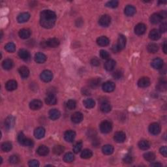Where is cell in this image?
<instances>
[{
	"mask_svg": "<svg viewBox=\"0 0 167 167\" xmlns=\"http://www.w3.org/2000/svg\"><path fill=\"white\" fill-rule=\"evenodd\" d=\"M5 49L9 52L13 53L16 50V46L13 42H9L5 45Z\"/></svg>",
	"mask_w": 167,
	"mask_h": 167,
	"instance_id": "7bdbcfd3",
	"label": "cell"
},
{
	"mask_svg": "<svg viewBox=\"0 0 167 167\" xmlns=\"http://www.w3.org/2000/svg\"><path fill=\"white\" fill-rule=\"evenodd\" d=\"M28 164L31 167H37L39 166V162L37 160H31L29 162Z\"/></svg>",
	"mask_w": 167,
	"mask_h": 167,
	"instance_id": "db71d44e",
	"label": "cell"
},
{
	"mask_svg": "<svg viewBox=\"0 0 167 167\" xmlns=\"http://www.w3.org/2000/svg\"><path fill=\"white\" fill-rule=\"evenodd\" d=\"M82 142H78L76 143L73 147V152L75 153H78V152H80V150H82Z\"/></svg>",
	"mask_w": 167,
	"mask_h": 167,
	"instance_id": "c3c4849f",
	"label": "cell"
},
{
	"mask_svg": "<svg viewBox=\"0 0 167 167\" xmlns=\"http://www.w3.org/2000/svg\"><path fill=\"white\" fill-rule=\"evenodd\" d=\"M113 76H114V78L119 79L123 76V73H121L120 71H117L114 73Z\"/></svg>",
	"mask_w": 167,
	"mask_h": 167,
	"instance_id": "11a10c76",
	"label": "cell"
},
{
	"mask_svg": "<svg viewBox=\"0 0 167 167\" xmlns=\"http://www.w3.org/2000/svg\"><path fill=\"white\" fill-rule=\"evenodd\" d=\"M150 80L148 77H142L138 81V85L140 87H146L150 85Z\"/></svg>",
	"mask_w": 167,
	"mask_h": 167,
	"instance_id": "5bb4252c",
	"label": "cell"
},
{
	"mask_svg": "<svg viewBox=\"0 0 167 167\" xmlns=\"http://www.w3.org/2000/svg\"><path fill=\"white\" fill-rule=\"evenodd\" d=\"M123 162L127 164L131 163V162H133V157L131 155H125V157L123 158Z\"/></svg>",
	"mask_w": 167,
	"mask_h": 167,
	"instance_id": "f5cc1de1",
	"label": "cell"
},
{
	"mask_svg": "<svg viewBox=\"0 0 167 167\" xmlns=\"http://www.w3.org/2000/svg\"><path fill=\"white\" fill-rule=\"evenodd\" d=\"M45 102L48 105H54L57 103V99L54 94H48V95L45 99Z\"/></svg>",
	"mask_w": 167,
	"mask_h": 167,
	"instance_id": "d4e9b609",
	"label": "cell"
},
{
	"mask_svg": "<svg viewBox=\"0 0 167 167\" xmlns=\"http://www.w3.org/2000/svg\"><path fill=\"white\" fill-rule=\"evenodd\" d=\"M146 31V26L142 23L137 24L135 28V33L138 35H143Z\"/></svg>",
	"mask_w": 167,
	"mask_h": 167,
	"instance_id": "30bf717a",
	"label": "cell"
},
{
	"mask_svg": "<svg viewBox=\"0 0 167 167\" xmlns=\"http://www.w3.org/2000/svg\"><path fill=\"white\" fill-rule=\"evenodd\" d=\"M118 5V1H110L106 3V6L110 8H116Z\"/></svg>",
	"mask_w": 167,
	"mask_h": 167,
	"instance_id": "f907efd6",
	"label": "cell"
},
{
	"mask_svg": "<svg viewBox=\"0 0 167 167\" xmlns=\"http://www.w3.org/2000/svg\"><path fill=\"white\" fill-rule=\"evenodd\" d=\"M84 105L87 108H92L95 107V103L94 100L92 99H87L84 101Z\"/></svg>",
	"mask_w": 167,
	"mask_h": 167,
	"instance_id": "8d00e7d4",
	"label": "cell"
},
{
	"mask_svg": "<svg viewBox=\"0 0 167 167\" xmlns=\"http://www.w3.org/2000/svg\"><path fill=\"white\" fill-rule=\"evenodd\" d=\"M64 150H65L64 146H63L62 145L55 146L53 148V152L56 155L62 154V153H63V152H64Z\"/></svg>",
	"mask_w": 167,
	"mask_h": 167,
	"instance_id": "b9f144b4",
	"label": "cell"
},
{
	"mask_svg": "<svg viewBox=\"0 0 167 167\" xmlns=\"http://www.w3.org/2000/svg\"><path fill=\"white\" fill-rule=\"evenodd\" d=\"M109 39H108L107 37H105V36H102V37H99L98 39H97V43L101 46H107V45L109 44Z\"/></svg>",
	"mask_w": 167,
	"mask_h": 167,
	"instance_id": "cb8c5ba5",
	"label": "cell"
},
{
	"mask_svg": "<svg viewBox=\"0 0 167 167\" xmlns=\"http://www.w3.org/2000/svg\"><path fill=\"white\" fill-rule=\"evenodd\" d=\"M30 18V15L28 13H22L17 17V21L19 23H24L28 21Z\"/></svg>",
	"mask_w": 167,
	"mask_h": 167,
	"instance_id": "ac0fdd59",
	"label": "cell"
},
{
	"mask_svg": "<svg viewBox=\"0 0 167 167\" xmlns=\"http://www.w3.org/2000/svg\"><path fill=\"white\" fill-rule=\"evenodd\" d=\"M53 74L49 70H44L40 74V78L44 82H49L52 80Z\"/></svg>",
	"mask_w": 167,
	"mask_h": 167,
	"instance_id": "277c9868",
	"label": "cell"
},
{
	"mask_svg": "<svg viewBox=\"0 0 167 167\" xmlns=\"http://www.w3.org/2000/svg\"><path fill=\"white\" fill-rule=\"evenodd\" d=\"M35 60L38 64H43L46 60V56L41 52H38L35 54Z\"/></svg>",
	"mask_w": 167,
	"mask_h": 167,
	"instance_id": "7402d4cb",
	"label": "cell"
},
{
	"mask_svg": "<svg viewBox=\"0 0 167 167\" xmlns=\"http://www.w3.org/2000/svg\"><path fill=\"white\" fill-rule=\"evenodd\" d=\"M152 66L155 69H160L163 67V61L161 58H155L152 62Z\"/></svg>",
	"mask_w": 167,
	"mask_h": 167,
	"instance_id": "2e32d148",
	"label": "cell"
},
{
	"mask_svg": "<svg viewBox=\"0 0 167 167\" xmlns=\"http://www.w3.org/2000/svg\"><path fill=\"white\" fill-rule=\"evenodd\" d=\"M37 152L40 156H45V155H47L48 154L49 149L46 146L42 145L38 148Z\"/></svg>",
	"mask_w": 167,
	"mask_h": 167,
	"instance_id": "f1b7e54d",
	"label": "cell"
},
{
	"mask_svg": "<svg viewBox=\"0 0 167 167\" xmlns=\"http://www.w3.org/2000/svg\"><path fill=\"white\" fill-rule=\"evenodd\" d=\"M83 93L85 94V95H89L90 92L89 91V90H87V89H83Z\"/></svg>",
	"mask_w": 167,
	"mask_h": 167,
	"instance_id": "6125c7cd",
	"label": "cell"
},
{
	"mask_svg": "<svg viewBox=\"0 0 167 167\" xmlns=\"http://www.w3.org/2000/svg\"><path fill=\"white\" fill-rule=\"evenodd\" d=\"M111 22V18L107 15H103L99 20V23L103 27H107Z\"/></svg>",
	"mask_w": 167,
	"mask_h": 167,
	"instance_id": "ba28073f",
	"label": "cell"
},
{
	"mask_svg": "<svg viewBox=\"0 0 167 167\" xmlns=\"http://www.w3.org/2000/svg\"><path fill=\"white\" fill-rule=\"evenodd\" d=\"M75 137H76L75 132L72 130L67 131L65 132L64 135L65 140L67 142H73L74 140V139H75Z\"/></svg>",
	"mask_w": 167,
	"mask_h": 167,
	"instance_id": "7c38bea8",
	"label": "cell"
},
{
	"mask_svg": "<svg viewBox=\"0 0 167 167\" xmlns=\"http://www.w3.org/2000/svg\"><path fill=\"white\" fill-rule=\"evenodd\" d=\"M56 20L55 13L50 10H44L40 13V23L44 28L50 29L54 26Z\"/></svg>",
	"mask_w": 167,
	"mask_h": 167,
	"instance_id": "6da1fadb",
	"label": "cell"
},
{
	"mask_svg": "<svg viewBox=\"0 0 167 167\" xmlns=\"http://www.w3.org/2000/svg\"><path fill=\"white\" fill-rule=\"evenodd\" d=\"M46 46L51 47V48H56L60 44V40L56 38H52V39H50L47 40L46 42Z\"/></svg>",
	"mask_w": 167,
	"mask_h": 167,
	"instance_id": "603a6c76",
	"label": "cell"
},
{
	"mask_svg": "<svg viewBox=\"0 0 167 167\" xmlns=\"http://www.w3.org/2000/svg\"><path fill=\"white\" fill-rule=\"evenodd\" d=\"M100 56L102 59L108 60L110 57V54L107 51L105 50H101L100 51Z\"/></svg>",
	"mask_w": 167,
	"mask_h": 167,
	"instance_id": "681fc988",
	"label": "cell"
},
{
	"mask_svg": "<svg viewBox=\"0 0 167 167\" xmlns=\"http://www.w3.org/2000/svg\"><path fill=\"white\" fill-rule=\"evenodd\" d=\"M71 120L74 123H79L83 120V114L81 112H76L72 115Z\"/></svg>",
	"mask_w": 167,
	"mask_h": 167,
	"instance_id": "9a60e30c",
	"label": "cell"
},
{
	"mask_svg": "<svg viewBox=\"0 0 167 167\" xmlns=\"http://www.w3.org/2000/svg\"><path fill=\"white\" fill-rule=\"evenodd\" d=\"M160 153H161L162 155H163L164 157H167V148L166 146H162L160 149Z\"/></svg>",
	"mask_w": 167,
	"mask_h": 167,
	"instance_id": "9f6ffc18",
	"label": "cell"
},
{
	"mask_svg": "<svg viewBox=\"0 0 167 167\" xmlns=\"http://www.w3.org/2000/svg\"><path fill=\"white\" fill-rule=\"evenodd\" d=\"M42 101H40V100H38V99H35V100L32 101L30 103V107L31 109L33 110H39L42 107Z\"/></svg>",
	"mask_w": 167,
	"mask_h": 167,
	"instance_id": "4fadbf2b",
	"label": "cell"
},
{
	"mask_svg": "<svg viewBox=\"0 0 167 167\" xmlns=\"http://www.w3.org/2000/svg\"><path fill=\"white\" fill-rule=\"evenodd\" d=\"M149 37L153 40H157L159 39L160 37H161V32L159 30H156V29H154V30H152L150 31V34H149Z\"/></svg>",
	"mask_w": 167,
	"mask_h": 167,
	"instance_id": "d6986e66",
	"label": "cell"
},
{
	"mask_svg": "<svg viewBox=\"0 0 167 167\" xmlns=\"http://www.w3.org/2000/svg\"><path fill=\"white\" fill-rule=\"evenodd\" d=\"M102 151L104 154L111 155L114 152V147L111 145H105L103 147Z\"/></svg>",
	"mask_w": 167,
	"mask_h": 167,
	"instance_id": "d590c367",
	"label": "cell"
},
{
	"mask_svg": "<svg viewBox=\"0 0 167 167\" xmlns=\"http://www.w3.org/2000/svg\"><path fill=\"white\" fill-rule=\"evenodd\" d=\"M116 62L113 60H108L105 64V69L108 71H111L115 68Z\"/></svg>",
	"mask_w": 167,
	"mask_h": 167,
	"instance_id": "44dd1931",
	"label": "cell"
},
{
	"mask_svg": "<svg viewBox=\"0 0 167 167\" xmlns=\"http://www.w3.org/2000/svg\"><path fill=\"white\" fill-rule=\"evenodd\" d=\"M76 103L74 100H69L66 103V107L67 108H69V110H73L76 108Z\"/></svg>",
	"mask_w": 167,
	"mask_h": 167,
	"instance_id": "7dc6e473",
	"label": "cell"
},
{
	"mask_svg": "<svg viewBox=\"0 0 167 167\" xmlns=\"http://www.w3.org/2000/svg\"><path fill=\"white\" fill-rule=\"evenodd\" d=\"M12 144L9 142H3L1 144V150H3V152H9V151L12 150Z\"/></svg>",
	"mask_w": 167,
	"mask_h": 167,
	"instance_id": "f35d334b",
	"label": "cell"
},
{
	"mask_svg": "<svg viewBox=\"0 0 167 167\" xmlns=\"http://www.w3.org/2000/svg\"><path fill=\"white\" fill-rule=\"evenodd\" d=\"M74 156L73 153H67L65 155L64 157V160L65 162H71L74 161Z\"/></svg>",
	"mask_w": 167,
	"mask_h": 167,
	"instance_id": "f6af8a7d",
	"label": "cell"
},
{
	"mask_svg": "<svg viewBox=\"0 0 167 167\" xmlns=\"http://www.w3.org/2000/svg\"><path fill=\"white\" fill-rule=\"evenodd\" d=\"M92 155H93V153H92V152L91 150H83L82 153H81V155H80V157L82 158V159H89V158H91L92 157Z\"/></svg>",
	"mask_w": 167,
	"mask_h": 167,
	"instance_id": "ab89813d",
	"label": "cell"
},
{
	"mask_svg": "<svg viewBox=\"0 0 167 167\" xmlns=\"http://www.w3.org/2000/svg\"><path fill=\"white\" fill-rule=\"evenodd\" d=\"M151 166H162V164L159 163V162H157V163L155 162V163H153V164H151Z\"/></svg>",
	"mask_w": 167,
	"mask_h": 167,
	"instance_id": "94428289",
	"label": "cell"
},
{
	"mask_svg": "<svg viewBox=\"0 0 167 167\" xmlns=\"http://www.w3.org/2000/svg\"><path fill=\"white\" fill-rule=\"evenodd\" d=\"M9 161L10 163L11 164H17L18 162H19V157L17 156V155H12V156H11L9 157Z\"/></svg>",
	"mask_w": 167,
	"mask_h": 167,
	"instance_id": "816d5d0a",
	"label": "cell"
},
{
	"mask_svg": "<svg viewBox=\"0 0 167 167\" xmlns=\"http://www.w3.org/2000/svg\"><path fill=\"white\" fill-rule=\"evenodd\" d=\"M18 140H19L20 144H22V145L24 146H26V147L31 148L33 147V145H34V143H33V141L32 140L28 139V138H26L22 132L19 133V136H18Z\"/></svg>",
	"mask_w": 167,
	"mask_h": 167,
	"instance_id": "7a4b0ae2",
	"label": "cell"
},
{
	"mask_svg": "<svg viewBox=\"0 0 167 167\" xmlns=\"http://www.w3.org/2000/svg\"><path fill=\"white\" fill-rule=\"evenodd\" d=\"M115 84L114 82H107L104 83L103 84V89L104 91L105 92H112L115 89Z\"/></svg>",
	"mask_w": 167,
	"mask_h": 167,
	"instance_id": "8fae6325",
	"label": "cell"
},
{
	"mask_svg": "<svg viewBox=\"0 0 167 167\" xmlns=\"http://www.w3.org/2000/svg\"><path fill=\"white\" fill-rule=\"evenodd\" d=\"M19 34L21 39H26L30 37L31 31L28 29H22L21 30H20Z\"/></svg>",
	"mask_w": 167,
	"mask_h": 167,
	"instance_id": "4dcf8cb0",
	"label": "cell"
},
{
	"mask_svg": "<svg viewBox=\"0 0 167 167\" xmlns=\"http://www.w3.org/2000/svg\"><path fill=\"white\" fill-rule=\"evenodd\" d=\"M45 135V130L43 127H38L34 131V135L35 138L38 139H40L44 137Z\"/></svg>",
	"mask_w": 167,
	"mask_h": 167,
	"instance_id": "484cf974",
	"label": "cell"
},
{
	"mask_svg": "<svg viewBox=\"0 0 167 167\" xmlns=\"http://www.w3.org/2000/svg\"><path fill=\"white\" fill-rule=\"evenodd\" d=\"M144 158L148 161H153L155 159V155L152 152H147L144 154Z\"/></svg>",
	"mask_w": 167,
	"mask_h": 167,
	"instance_id": "ee69618b",
	"label": "cell"
},
{
	"mask_svg": "<svg viewBox=\"0 0 167 167\" xmlns=\"http://www.w3.org/2000/svg\"><path fill=\"white\" fill-rule=\"evenodd\" d=\"M61 114L59 110L57 109H52L49 112V117L52 120H56L60 117Z\"/></svg>",
	"mask_w": 167,
	"mask_h": 167,
	"instance_id": "4316f807",
	"label": "cell"
},
{
	"mask_svg": "<svg viewBox=\"0 0 167 167\" xmlns=\"http://www.w3.org/2000/svg\"><path fill=\"white\" fill-rule=\"evenodd\" d=\"M163 51L164 54H166L167 50H166V41H164V44H163Z\"/></svg>",
	"mask_w": 167,
	"mask_h": 167,
	"instance_id": "91938a15",
	"label": "cell"
},
{
	"mask_svg": "<svg viewBox=\"0 0 167 167\" xmlns=\"http://www.w3.org/2000/svg\"><path fill=\"white\" fill-rule=\"evenodd\" d=\"M136 8L134 6L129 5L127 7H125L124 13H125V15H127V17H131V16L134 15L136 13Z\"/></svg>",
	"mask_w": 167,
	"mask_h": 167,
	"instance_id": "ffe728a7",
	"label": "cell"
},
{
	"mask_svg": "<svg viewBox=\"0 0 167 167\" xmlns=\"http://www.w3.org/2000/svg\"><path fill=\"white\" fill-rule=\"evenodd\" d=\"M157 88L161 91H165L166 89V82L162 80L160 81L157 85Z\"/></svg>",
	"mask_w": 167,
	"mask_h": 167,
	"instance_id": "bcb514c9",
	"label": "cell"
},
{
	"mask_svg": "<svg viewBox=\"0 0 167 167\" xmlns=\"http://www.w3.org/2000/svg\"><path fill=\"white\" fill-rule=\"evenodd\" d=\"M162 19L160 14H159V13H155V14H153L151 16L150 22L151 23H152L153 24H157L161 21Z\"/></svg>",
	"mask_w": 167,
	"mask_h": 167,
	"instance_id": "f546056e",
	"label": "cell"
},
{
	"mask_svg": "<svg viewBox=\"0 0 167 167\" xmlns=\"http://www.w3.org/2000/svg\"><path fill=\"white\" fill-rule=\"evenodd\" d=\"M166 31V24L165 22L162 23L160 26V32L164 33Z\"/></svg>",
	"mask_w": 167,
	"mask_h": 167,
	"instance_id": "680465c9",
	"label": "cell"
},
{
	"mask_svg": "<svg viewBox=\"0 0 167 167\" xmlns=\"http://www.w3.org/2000/svg\"><path fill=\"white\" fill-rule=\"evenodd\" d=\"M147 49L150 53L154 54L158 51L159 47H158V45L156 43H150V44H148Z\"/></svg>",
	"mask_w": 167,
	"mask_h": 167,
	"instance_id": "74e56055",
	"label": "cell"
},
{
	"mask_svg": "<svg viewBox=\"0 0 167 167\" xmlns=\"http://www.w3.org/2000/svg\"><path fill=\"white\" fill-rule=\"evenodd\" d=\"M5 87L8 91H14L17 88V82L14 80H9L5 84Z\"/></svg>",
	"mask_w": 167,
	"mask_h": 167,
	"instance_id": "e0dca14e",
	"label": "cell"
},
{
	"mask_svg": "<svg viewBox=\"0 0 167 167\" xmlns=\"http://www.w3.org/2000/svg\"><path fill=\"white\" fill-rule=\"evenodd\" d=\"M91 64L92 65H93V66L97 67L100 65V62H99V60L97 59V58H94L91 60Z\"/></svg>",
	"mask_w": 167,
	"mask_h": 167,
	"instance_id": "6f0895ef",
	"label": "cell"
},
{
	"mask_svg": "<svg viewBox=\"0 0 167 167\" xmlns=\"http://www.w3.org/2000/svg\"><path fill=\"white\" fill-rule=\"evenodd\" d=\"M149 131L153 135H157L161 132V126L159 123H153L149 127Z\"/></svg>",
	"mask_w": 167,
	"mask_h": 167,
	"instance_id": "52a82bcc",
	"label": "cell"
},
{
	"mask_svg": "<svg viewBox=\"0 0 167 167\" xmlns=\"http://www.w3.org/2000/svg\"><path fill=\"white\" fill-rule=\"evenodd\" d=\"M2 67L5 70H10L13 67V62L10 59H7L4 60L2 63Z\"/></svg>",
	"mask_w": 167,
	"mask_h": 167,
	"instance_id": "836d02e7",
	"label": "cell"
},
{
	"mask_svg": "<svg viewBox=\"0 0 167 167\" xmlns=\"http://www.w3.org/2000/svg\"><path fill=\"white\" fill-rule=\"evenodd\" d=\"M100 108L101 111L104 113H108L111 110V105L107 101H105V102L101 103Z\"/></svg>",
	"mask_w": 167,
	"mask_h": 167,
	"instance_id": "d6a6232c",
	"label": "cell"
},
{
	"mask_svg": "<svg viewBox=\"0 0 167 167\" xmlns=\"http://www.w3.org/2000/svg\"><path fill=\"white\" fill-rule=\"evenodd\" d=\"M15 124V118L14 116H9L5 121V127L7 130H10L14 127Z\"/></svg>",
	"mask_w": 167,
	"mask_h": 167,
	"instance_id": "8992f818",
	"label": "cell"
},
{
	"mask_svg": "<svg viewBox=\"0 0 167 167\" xmlns=\"http://www.w3.org/2000/svg\"><path fill=\"white\" fill-rule=\"evenodd\" d=\"M114 139L116 142L122 143L125 140V139H126L125 133L123 131L116 132L114 134Z\"/></svg>",
	"mask_w": 167,
	"mask_h": 167,
	"instance_id": "9c48e42d",
	"label": "cell"
},
{
	"mask_svg": "<svg viewBox=\"0 0 167 167\" xmlns=\"http://www.w3.org/2000/svg\"><path fill=\"white\" fill-rule=\"evenodd\" d=\"M19 56L21 59L24 60H28L30 58V52L25 49L20 50L19 52Z\"/></svg>",
	"mask_w": 167,
	"mask_h": 167,
	"instance_id": "83f0119b",
	"label": "cell"
},
{
	"mask_svg": "<svg viewBox=\"0 0 167 167\" xmlns=\"http://www.w3.org/2000/svg\"><path fill=\"white\" fill-rule=\"evenodd\" d=\"M19 71L20 75L21 76V77L23 78H28L29 74H30V71H29L28 68L25 66H22L21 67H20Z\"/></svg>",
	"mask_w": 167,
	"mask_h": 167,
	"instance_id": "1f68e13d",
	"label": "cell"
},
{
	"mask_svg": "<svg viewBox=\"0 0 167 167\" xmlns=\"http://www.w3.org/2000/svg\"><path fill=\"white\" fill-rule=\"evenodd\" d=\"M100 82H101L100 78H93L89 81V85L90 87H92V88H95V87L99 86V85L100 84Z\"/></svg>",
	"mask_w": 167,
	"mask_h": 167,
	"instance_id": "60d3db41",
	"label": "cell"
},
{
	"mask_svg": "<svg viewBox=\"0 0 167 167\" xmlns=\"http://www.w3.org/2000/svg\"><path fill=\"white\" fill-rule=\"evenodd\" d=\"M112 129V123L108 121H104L100 125V130L103 133H108Z\"/></svg>",
	"mask_w": 167,
	"mask_h": 167,
	"instance_id": "3957f363",
	"label": "cell"
},
{
	"mask_svg": "<svg viewBox=\"0 0 167 167\" xmlns=\"http://www.w3.org/2000/svg\"><path fill=\"white\" fill-rule=\"evenodd\" d=\"M139 147L142 150H147L150 147V144L147 140H140L139 142Z\"/></svg>",
	"mask_w": 167,
	"mask_h": 167,
	"instance_id": "e575fe53",
	"label": "cell"
},
{
	"mask_svg": "<svg viewBox=\"0 0 167 167\" xmlns=\"http://www.w3.org/2000/svg\"><path fill=\"white\" fill-rule=\"evenodd\" d=\"M126 37L123 35H120L119 36L118 39V43L116 45V48L118 49V51H120L121 50L123 49L125 47L126 45Z\"/></svg>",
	"mask_w": 167,
	"mask_h": 167,
	"instance_id": "5b68a950",
	"label": "cell"
}]
</instances>
